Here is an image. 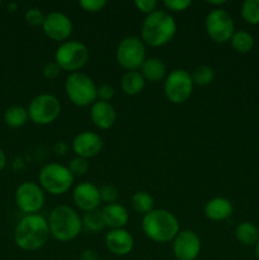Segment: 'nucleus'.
Masks as SVG:
<instances>
[{"label": "nucleus", "mask_w": 259, "mask_h": 260, "mask_svg": "<svg viewBox=\"0 0 259 260\" xmlns=\"http://www.w3.org/2000/svg\"><path fill=\"white\" fill-rule=\"evenodd\" d=\"M177 22L167 10H155L146 15L141 25V40L150 47H163L174 38Z\"/></svg>", "instance_id": "f257e3e1"}, {"label": "nucleus", "mask_w": 259, "mask_h": 260, "mask_svg": "<svg viewBox=\"0 0 259 260\" xmlns=\"http://www.w3.org/2000/svg\"><path fill=\"white\" fill-rule=\"evenodd\" d=\"M50 236L47 220L38 213L25 215L14 230L15 244L25 251H36L43 248Z\"/></svg>", "instance_id": "f03ea898"}, {"label": "nucleus", "mask_w": 259, "mask_h": 260, "mask_svg": "<svg viewBox=\"0 0 259 260\" xmlns=\"http://www.w3.org/2000/svg\"><path fill=\"white\" fill-rule=\"evenodd\" d=\"M141 226L146 238L160 244L173 241L180 231L178 218L165 208H154L151 212L145 215Z\"/></svg>", "instance_id": "7ed1b4c3"}, {"label": "nucleus", "mask_w": 259, "mask_h": 260, "mask_svg": "<svg viewBox=\"0 0 259 260\" xmlns=\"http://www.w3.org/2000/svg\"><path fill=\"white\" fill-rule=\"evenodd\" d=\"M47 222L51 236L61 243L73 241L83 231V221L79 213L66 205L56 206L51 211Z\"/></svg>", "instance_id": "20e7f679"}, {"label": "nucleus", "mask_w": 259, "mask_h": 260, "mask_svg": "<svg viewBox=\"0 0 259 260\" xmlns=\"http://www.w3.org/2000/svg\"><path fill=\"white\" fill-rule=\"evenodd\" d=\"M65 91L69 101L76 107H91L98 101V86L90 76L81 71L69 74L65 80Z\"/></svg>", "instance_id": "39448f33"}, {"label": "nucleus", "mask_w": 259, "mask_h": 260, "mask_svg": "<svg viewBox=\"0 0 259 260\" xmlns=\"http://www.w3.org/2000/svg\"><path fill=\"white\" fill-rule=\"evenodd\" d=\"M74 175L68 167L58 162H48L43 165L38 174L40 185L51 196H62L69 192L74 184Z\"/></svg>", "instance_id": "423d86ee"}, {"label": "nucleus", "mask_w": 259, "mask_h": 260, "mask_svg": "<svg viewBox=\"0 0 259 260\" xmlns=\"http://www.w3.org/2000/svg\"><path fill=\"white\" fill-rule=\"evenodd\" d=\"M89 48L80 41L69 40L60 43L55 52V62L69 74L78 73L89 61Z\"/></svg>", "instance_id": "0eeeda50"}, {"label": "nucleus", "mask_w": 259, "mask_h": 260, "mask_svg": "<svg viewBox=\"0 0 259 260\" xmlns=\"http://www.w3.org/2000/svg\"><path fill=\"white\" fill-rule=\"evenodd\" d=\"M146 58V45L140 37L128 36L117 45L116 61L126 71L140 70Z\"/></svg>", "instance_id": "6e6552de"}, {"label": "nucleus", "mask_w": 259, "mask_h": 260, "mask_svg": "<svg viewBox=\"0 0 259 260\" xmlns=\"http://www.w3.org/2000/svg\"><path fill=\"white\" fill-rule=\"evenodd\" d=\"M205 29L211 41L216 43H226L235 33V23L228 10L213 8L206 15Z\"/></svg>", "instance_id": "1a4fd4ad"}, {"label": "nucleus", "mask_w": 259, "mask_h": 260, "mask_svg": "<svg viewBox=\"0 0 259 260\" xmlns=\"http://www.w3.org/2000/svg\"><path fill=\"white\" fill-rule=\"evenodd\" d=\"M27 111L33 123L46 126L58 118L61 113V103L53 94L42 93L30 101Z\"/></svg>", "instance_id": "9d476101"}, {"label": "nucleus", "mask_w": 259, "mask_h": 260, "mask_svg": "<svg viewBox=\"0 0 259 260\" xmlns=\"http://www.w3.org/2000/svg\"><path fill=\"white\" fill-rule=\"evenodd\" d=\"M193 84L190 73L184 69H175L170 71L164 80V93L169 102L182 104L190 98L193 93Z\"/></svg>", "instance_id": "9b49d317"}, {"label": "nucleus", "mask_w": 259, "mask_h": 260, "mask_svg": "<svg viewBox=\"0 0 259 260\" xmlns=\"http://www.w3.org/2000/svg\"><path fill=\"white\" fill-rule=\"evenodd\" d=\"M15 203L22 212L35 215L45 206V190L35 182H23L15 192Z\"/></svg>", "instance_id": "f8f14e48"}, {"label": "nucleus", "mask_w": 259, "mask_h": 260, "mask_svg": "<svg viewBox=\"0 0 259 260\" xmlns=\"http://www.w3.org/2000/svg\"><path fill=\"white\" fill-rule=\"evenodd\" d=\"M42 29L50 40L62 43L69 41L70 36L73 35L74 24L71 18L65 13L51 12L46 14Z\"/></svg>", "instance_id": "ddd939ff"}, {"label": "nucleus", "mask_w": 259, "mask_h": 260, "mask_svg": "<svg viewBox=\"0 0 259 260\" xmlns=\"http://www.w3.org/2000/svg\"><path fill=\"white\" fill-rule=\"evenodd\" d=\"M201 248L200 236L193 230H180L173 240V253L177 260H196Z\"/></svg>", "instance_id": "4468645a"}, {"label": "nucleus", "mask_w": 259, "mask_h": 260, "mask_svg": "<svg viewBox=\"0 0 259 260\" xmlns=\"http://www.w3.org/2000/svg\"><path fill=\"white\" fill-rule=\"evenodd\" d=\"M71 147L76 156L91 159L101 154L103 149V140L96 132L83 131L74 137Z\"/></svg>", "instance_id": "2eb2a0df"}, {"label": "nucleus", "mask_w": 259, "mask_h": 260, "mask_svg": "<svg viewBox=\"0 0 259 260\" xmlns=\"http://www.w3.org/2000/svg\"><path fill=\"white\" fill-rule=\"evenodd\" d=\"M73 201L76 207L84 213L89 211L98 210L102 203L99 188L94 183L83 182L79 183L73 192Z\"/></svg>", "instance_id": "dca6fc26"}, {"label": "nucleus", "mask_w": 259, "mask_h": 260, "mask_svg": "<svg viewBox=\"0 0 259 260\" xmlns=\"http://www.w3.org/2000/svg\"><path fill=\"white\" fill-rule=\"evenodd\" d=\"M104 244L109 253L117 256L128 255L135 246L134 236L126 229L109 230L104 238Z\"/></svg>", "instance_id": "f3484780"}, {"label": "nucleus", "mask_w": 259, "mask_h": 260, "mask_svg": "<svg viewBox=\"0 0 259 260\" xmlns=\"http://www.w3.org/2000/svg\"><path fill=\"white\" fill-rule=\"evenodd\" d=\"M90 119L99 129H109L116 123L117 113L111 102L96 101L90 107Z\"/></svg>", "instance_id": "a211bd4d"}, {"label": "nucleus", "mask_w": 259, "mask_h": 260, "mask_svg": "<svg viewBox=\"0 0 259 260\" xmlns=\"http://www.w3.org/2000/svg\"><path fill=\"white\" fill-rule=\"evenodd\" d=\"M101 211L106 228H109L111 230L124 229V226L128 223V211L124 206L119 205V203L116 202L111 203V205H106Z\"/></svg>", "instance_id": "6ab92c4d"}, {"label": "nucleus", "mask_w": 259, "mask_h": 260, "mask_svg": "<svg viewBox=\"0 0 259 260\" xmlns=\"http://www.w3.org/2000/svg\"><path fill=\"white\" fill-rule=\"evenodd\" d=\"M205 216L211 221L228 220L233 215V203L223 197H215L207 201L205 205Z\"/></svg>", "instance_id": "aec40b11"}, {"label": "nucleus", "mask_w": 259, "mask_h": 260, "mask_svg": "<svg viewBox=\"0 0 259 260\" xmlns=\"http://www.w3.org/2000/svg\"><path fill=\"white\" fill-rule=\"evenodd\" d=\"M140 73L142 74L144 79L150 83H159L165 80L167 78V66L164 61L159 57H147L142 63Z\"/></svg>", "instance_id": "412c9836"}, {"label": "nucleus", "mask_w": 259, "mask_h": 260, "mask_svg": "<svg viewBox=\"0 0 259 260\" xmlns=\"http://www.w3.org/2000/svg\"><path fill=\"white\" fill-rule=\"evenodd\" d=\"M145 83H146V80L144 79L142 74L140 73V70L126 71L122 75L121 88L124 94L130 96H135L139 95L144 90Z\"/></svg>", "instance_id": "4be33fe9"}, {"label": "nucleus", "mask_w": 259, "mask_h": 260, "mask_svg": "<svg viewBox=\"0 0 259 260\" xmlns=\"http://www.w3.org/2000/svg\"><path fill=\"white\" fill-rule=\"evenodd\" d=\"M235 236L243 245H256L259 241V230L250 221H243L235 229Z\"/></svg>", "instance_id": "5701e85b"}, {"label": "nucleus", "mask_w": 259, "mask_h": 260, "mask_svg": "<svg viewBox=\"0 0 259 260\" xmlns=\"http://www.w3.org/2000/svg\"><path fill=\"white\" fill-rule=\"evenodd\" d=\"M154 198L150 193L145 192V190H139L135 193L131 198V207L132 210L140 215H147L154 210Z\"/></svg>", "instance_id": "b1692460"}, {"label": "nucleus", "mask_w": 259, "mask_h": 260, "mask_svg": "<svg viewBox=\"0 0 259 260\" xmlns=\"http://www.w3.org/2000/svg\"><path fill=\"white\" fill-rule=\"evenodd\" d=\"M29 119L28 111L24 107L13 106L8 108L4 113V121L12 128H19L23 127Z\"/></svg>", "instance_id": "393cba45"}, {"label": "nucleus", "mask_w": 259, "mask_h": 260, "mask_svg": "<svg viewBox=\"0 0 259 260\" xmlns=\"http://www.w3.org/2000/svg\"><path fill=\"white\" fill-rule=\"evenodd\" d=\"M231 47L239 53H248L250 52L251 48L254 47V38L246 30H235L230 40Z\"/></svg>", "instance_id": "a878e982"}, {"label": "nucleus", "mask_w": 259, "mask_h": 260, "mask_svg": "<svg viewBox=\"0 0 259 260\" xmlns=\"http://www.w3.org/2000/svg\"><path fill=\"white\" fill-rule=\"evenodd\" d=\"M81 221H83V229H85L89 233H99V231H103L106 229L102 211L99 208L84 213Z\"/></svg>", "instance_id": "bb28decb"}, {"label": "nucleus", "mask_w": 259, "mask_h": 260, "mask_svg": "<svg viewBox=\"0 0 259 260\" xmlns=\"http://www.w3.org/2000/svg\"><path fill=\"white\" fill-rule=\"evenodd\" d=\"M193 84L197 86H207L215 79V70L208 65H198L190 73Z\"/></svg>", "instance_id": "cd10ccee"}, {"label": "nucleus", "mask_w": 259, "mask_h": 260, "mask_svg": "<svg viewBox=\"0 0 259 260\" xmlns=\"http://www.w3.org/2000/svg\"><path fill=\"white\" fill-rule=\"evenodd\" d=\"M241 17L249 24H259V0H245L241 5Z\"/></svg>", "instance_id": "c85d7f7f"}, {"label": "nucleus", "mask_w": 259, "mask_h": 260, "mask_svg": "<svg viewBox=\"0 0 259 260\" xmlns=\"http://www.w3.org/2000/svg\"><path fill=\"white\" fill-rule=\"evenodd\" d=\"M99 194H101L102 202H104L106 205H111V203H116L119 198V190L116 185L108 183L99 188Z\"/></svg>", "instance_id": "c756f323"}, {"label": "nucleus", "mask_w": 259, "mask_h": 260, "mask_svg": "<svg viewBox=\"0 0 259 260\" xmlns=\"http://www.w3.org/2000/svg\"><path fill=\"white\" fill-rule=\"evenodd\" d=\"M69 170L71 172V174L75 177H83L88 173L89 170V161L88 159H84V157L75 156L70 160L69 162Z\"/></svg>", "instance_id": "7c9ffc66"}, {"label": "nucleus", "mask_w": 259, "mask_h": 260, "mask_svg": "<svg viewBox=\"0 0 259 260\" xmlns=\"http://www.w3.org/2000/svg\"><path fill=\"white\" fill-rule=\"evenodd\" d=\"M45 17L42 10L40 8H30L25 12L24 19L25 22L28 23L32 27H38V25H42L43 22H45Z\"/></svg>", "instance_id": "2f4dec72"}, {"label": "nucleus", "mask_w": 259, "mask_h": 260, "mask_svg": "<svg viewBox=\"0 0 259 260\" xmlns=\"http://www.w3.org/2000/svg\"><path fill=\"white\" fill-rule=\"evenodd\" d=\"M79 7L86 13H98L107 7L106 0H80Z\"/></svg>", "instance_id": "473e14b6"}, {"label": "nucleus", "mask_w": 259, "mask_h": 260, "mask_svg": "<svg viewBox=\"0 0 259 260\" xmlns=\"http://www.w3.org/2000/svg\"><path fill=\"white\" fill-rule=\"evenodd\" d=\"M163 5L165 7L167 12L179 13L187 10L192 5V2L190 0H165Z\"/></svg>", "instance_id": "72a5a7b5"}, {"label": "nucleus", "mask_w": 259, "mask_h": 260, "mask_svg": "<svg viewBox=\"0 0 259 260\" xmlns=\"http://www.w3.org/2000/svg\"><path fill=\"white\" fill-rule=\"evenodd\" d=\"M135 7L137 8L139 12L149 15L155 10H157V2H155V0H136Z\"/></svg>", "instance_id": "f704fd0d"}, {"label": "nucleus", "mask_w": 259, "mask_h": 260, "mask_svg": "<svg viewBox=\"0 0 259 260\" xmlns=\"http://www.w3.org/2000/svg\"><path fill=\"white\" fill-rule=\"evenodd\" d=\"M114 88L111 85V84H102V85L98 86V101L103 102H109L114 96Z\"/></svg>", "instance_id": "c9c22d12"}, {"label": "nucleus", "mask_w": 259, "mask_h": 260, "mask_svg": "<svg viewBox=\"0 0 259 260\" xmlns=\"http://www.w3.org/2000/svg\"><path fill=\"white\" fill-rule=\"evenodd\" d=\"M61 73V69L58 68L57 63L53 61V62L46 63L45 68H43V76H45L47 80H55Z\"/></svg>", "instance_id": "e433bc0d"}, {"label": "nucleus", "mask_w": 259, "mask_h": 260, "mask_svg": "<svg viewBox=\"0 0 259 260\" xmlns=\"http://www.w3.org/2000/svg\"><path fill=\"white\" fill-rule=\"evenodd\" d=\"M79 260H99V256L93 249H85V250L81 251Z\"/></svg>", "instance_id": "4c0bfd02"}, {"label": "nucleus", "mask_w": 259, "mask_h": 260, "mask_svg": "<svg viewBox=\"0 0 259 260\" xmlns=\"http://www.w3.org/2000/svg\"><path fill=\"white\" fill-rule=\"evenodd\" d=\"M5 164H7V156H5L4 151L0 149V170H3V168L5 167Z\"/></svg>", "instance_id": "58836bf2"}, {"label": "nucleus", "mask_w": 259, "mask_h": 260, "mask_svg": "<svg viewBox=\"0 0 259 260\" xmlns=\"http://www.w3.org/2000/svg\"><path fill=\"white\" fill-rule=\"evenodd\" d=\"M207 4L213 5V7H221V5L226 4V2L225 0H216V2H212V0H211V2H207Z\"/></svg>", "instance_id": "ea45409f"}, {"label": "nucleus", "mask_w": 259, "mask_h": 260, "mask_svg": "<svg viewBox=\"0 0 259 260\" xmlns=\"http://www.w3.org/2000/svg\"><path fill=\"white\" fill-rule=\"evenodd\" d=\"M255 255H256V258H258V260H259V241H258V243H256V245H255Z\"/></svg>", "instance_id": "a19ab883"}, {"label": "nucleus", "mask_w": 259, "mask_h": 260, "mask_svg": "<svg viewBox=\"0 0 259 260\" xmlns=\"http://www.w3.org/2000/svg\"><path fill=\"white\" fill-rule=\"evenodd\" d=\"M175 260H177V259H175Z\"/></svg>", "instance_id": "79ce46f5"}]
</instances>
